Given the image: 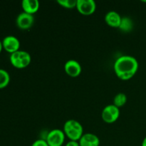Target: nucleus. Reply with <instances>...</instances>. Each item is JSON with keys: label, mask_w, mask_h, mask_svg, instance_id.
Masks as SVG:
<instances>
[{"label": "nucleus", "mask_w": 146, "mask_h": 146, "mask_svg": "<svg viewBox=\"0 0 146 146\" xmlns=\"http://www.w3.org/2000/svg\"><path fill=\"white\" fill-rule=\"evenodd\" d=\"M2 46L6 51L11 54L19 50L20 41L14 36H7L3 38Z\"/></svg>", "instance_id": "nucleus-6"}, {"label": "nucleus", "mask_w": 146, "mask_h": 146, "mask_svg": "<svg viewBox=\"0 0 146 146\" xmlns=\"http://www.w3.org/2000/svg\"><path fill=\"white\" fill-rule=\"evenodd\" d=\"M10 81L9 74L6 70L0 68V89L8 86Z\"/></svg>", "instance_id": "nucleus-14"}, {"label": "nucleus", "mask_w": 146, "mask_h": 146, "mask_svg": "<svg viewBox=\"0 0 146 146\" xmlns=\"http://www.w3.org/2000/svg\"><path fill=\"white\" fill-rule=\"evenodd\" d=\"M57 2L63 7L67 9H72L76 7L77 0H57Z\"/></svg>", "instance_id": "nucleus-16"}, {"label": "nucleus", "mask_w": 146, "mask_h": 146, "mask_svg": "<svg viewBox=\"0 0 146 146\" xmlns=\"http://www.w3.org/2000/svg\"><path fill=\"white\" fill-rule=\"evenodd\" d=\"M133 27V23L132 19L128 17H124L121 19V24L118 28L122 31L128 32L132 30Z\"/></svg>", "instance_id": "nucleus-13"}, {"label": "nucleus", "mask_w": 146, "mask_h": 146, "mask_svg": "<svg viewBox=\"0 0 146 146\" xmlns=\"http://www.w3.org/2000/svg\"><path fill=\"white\" fill-rule=\"evenodd\" d=\"M64 70L68 76L71 77H76L81 73V66L76 60H68L64 64Z\"/></svg>", "instance_id": "nucleus-9"}, {"label": "nucleus", "mask_w": 146, "mask_h": 146, "mask_svg": "<svg viewBox=\"0 0 146 146\" xmlns=\"http://www.w3.org/2000/svg\"><path fill=\"white\" fill-rule=\"evenodd\" d=\"M78 143L80 146H99L100 140L95 134L86 133L83 134Z\"/></svg>", "instance_id": "nucleus-10"}, {"label": "nucleus", "mask_w": 146, "mask_h": 146, "mask_svg": "<svg viewBox=\"0 0 146 146\" xmlns=\"http://www.w3.org/2000/svg\"><path fill=\"white\" fill-rule=\"evenodd\" d=\"M65 133L60 129H54L48 133L45 138L48 146H61L65 141Z\"/></svg>", "instance_id": "nucleus-4"}, {"label": "nucleus", "mask_w": 146, "mask_h": 146, "mask_svg": "<svg viewBox=\"0 0 146 146\" xmlns=\"http://www.w3.org/2000/svg\"><path fill=\"white\" fill-rule=\"evenodd\" d=\"M121 19L119 14L115 11H110L106 14L105 21L107 24L113 27H119Z\"/></svg>", "instance_id": "nucleus-11"}, {"label": "nucleus", "mask_w": 146, "mask_h": 146, "mask_svg": "<svg viewBox=\"0 0 146 146\" xmlns=\"http://www.w3.org/2000/svg\"><path fill=\"white\" fill-rule=\"evenodd\" d=\"M65 146H80L79 143L75 141H69Z\"/></svg>", "instance_id": "nucleus-18"}, {"label": "nucleus", "mask_w": 146, "mask_h": 146, "mask_svg": "<svg viewBox=\"0 0 146 146\" xmlns=\"http://www.w3.org/2000/svg\"><path fill=\"white\" fill-rule=\"evenodd\" d=\"M10 62L11 65L17 68H24L31 63V56L27 51H19L10 55Z\"/></svg>", "instance_id": "nucleus-3"}, {"label": "nucleus", "mask_w": 146, "mask_h": 146, "mask_svg": "<svg viewBox=\"0 0 146 146\" xmlns=\"http://www.w3.org/2000/svg\"><path fill=\"white\" fill-rule=\"evenodd\" d=\"M31 146H48L45 139H38L34 141Z\"/></svg>", "instance_id": "nucleus-17"}, {"label": "nucleus", "mask_w": 146, "mask_h": 146, "mask_svg": "<svg viewBox=\"0 0 146 146\" xmlns=\"http://www.w3.org/2000/svg\"><path fill=\"white\" fill-rule=\"evenodd\" d=\"M21 7L24 12L33 15L39 8V1L38 0H23Z\"/></svg>", "instance_id": "nucleus-12"}, {"label": "nucleus", "mask_w": 146, "mask_h": 146, "mask_svg": "<svg viewBox=\"0 0 146 146\" xmlns=\"http://www.w3.org/2000/svg\"><path fill=\"white\" fill-rule=\"evenodd\" d=\"M127 101V96L125 94L123 93H119V94H116L113 98V105L115 106L120 108V107L123 106L125 105V103Z\"/></svg>", "instance_id": "nucleus-15"}, {"label": "nucleus", "mask_w": 146, "mask_h": 146, "mask_svg": "<svg viewBox=\"0 0 146 146\" xmlns=\"http://www.w3.org/2000/svg\"><path fill=\"white\" fill-rule=\"evenodd\" d=\"M120 115L119 108L115 106L113 104L106 106L103 109L101 117L105 122L111 123L116 121Z\"/></svg>", "instance_id": "nucleus-5"}, {"label": "nucleus", "mask_w": 146, "mask_h": 146, "mask_svg": "<svg viewBox=\"0 0 146 146\" xmlns=\"http://www.w3.org/2000/svg\"><path fill=\"white\" fill-rule=\"evenodd\" d=\"M141 146H146V136L145 137V138H144V139L143 140Z\"/></svg>", "instance_id": "nucleus-19"}, {"label": "nucleus", "mask_w": 146, "mask_h": 146, "mask_svg": "<svg viewBox=\"0 0 146 146\" xmlns=\"http://www.w3.org/2000/svg\"><path fill=\"white\" fill-rule=\"evenodd\" d=\"M3 49V46H2V41H0V54H1V51Z\"/></svg>", "instance_id": "nucleus-20"}, {"label": "nucleus", "mask_w": 146, "mask_h": 146, "mask_svg": "<svg viewBox=\"0 0 146 146\" xmlns=\"http://www.w3.org/2000/svg\"><path fill=\"white\" fill-rule=\"evenodd\" d=\"M83 131L82 125L76 120H68L64 123V132L70 141H79L84 134Z\"/></svg>", "instance_id": "nucleus-2"}, {"label": "nucleus", "mask_w": 146, "mask_h": 146, "mask_svg": "<svg viewBox=\"0 0 146 146\" xmlns=\"http://www.w3.org/2000/svg\"><path fill=\"white\" fill-rule=\"evenodd\" d=\"M139 64L135 57L132 56H121L114 63V71L118 78L128 80L132 78L138 70Z\"/></svg>", "instance_id": "nucleus-1"}, {"label": "nucleus", "mask_w": 146, "mask_h": 146, "mask_svg": "<svg viewBox=\"0 0 146 146\" xmlns=\"http://www.w3.org/2000/svg\"><path fill=\"white\" fill-rule=\"evenodd\" d=\"M34 21V18L32 14H29L24 11L20 13L17 17L16 23L17 27L21 29H28L31 28Z\"/></svg>", "instance_id": "nucleus-8"}, {"label": "nucleus", "mask_w": 146, "mask_h": 146, "mask_svg": "<svg viewBox=\"0 0 146 146\" xmlns=\"http://www.w3.org/2000/svg\"><path fill=\"white\" fill-rule=\"evenodd\" d=\"M96 4L94 0H77L76 9L81 14L90 15L95 11Z\"/></svg>", "instance_id": "nucleus-7"}]
</instances>
